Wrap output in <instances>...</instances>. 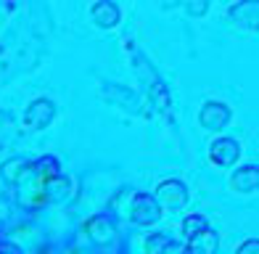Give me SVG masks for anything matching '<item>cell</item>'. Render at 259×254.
Instances as JSON below:
<instances>
[{"label":"cell","instance_id":"obj_1","mask_svg":"<svg viewBox=\"0 0 259 254\" xmlns=\"http://www.w3.org/2000/svg\"><path fill=\"white\" fill-rule=\"evenodd\" d=\"M130 220L138 223V225H154L159 223V217H161V206L154 201V196H148V193H138L133 196V201H130Z\"/></svg>","mask_w":259,"mask_h":254},{"label":"cell","instance_id":"obj_2","mask_svg":"<svg viewBox=\"0 0 259 254\" xmlns=\"http://www.w3.org/2000/svg\"><path fill=\"white\" fill-rule=\"evenodd\" d=\"M56 117V103L51 98H34L29 106H27V114H24V124L29 130H45Z\"/></svg>","mask_w":259,"mask_h":254},{"label":"cell","instance_id":"obj_3","mask_svg":"<svg viewBox=\"0 0 259 254\" xmlns=\"http://www.w3.org/2000/svg\"><path fill=\"white\" fill-rule=\"evenodd\" d=\"M154 201L159 206H167V209H178V206H185V201H188V188L180 180H164L156 186Z\"/></svg>","mask_w":259,"mask_h":254},{"label":"cell","instance_id":"obj_4","mask_svg":"<svg viewBox=\"0 0 259 254\" xmlns=\"http://www.w3.org/2000/svg\"><path fill=\"white\" fill-rule=\"evenodd\" d=\"M230 122V109L220 101H206L204 109L198 111V124L204 130H222Z\"/></svg>","mask_w":259,"mask_h":254},{"label":"cell","instance_id":"obj_5","mask_svg":"<svg viewBox=\"0 0 259 254\" xmlns=\"http://www.w3.org/2000/svg\"><path fill=\"white\" fill-rule=\"evenodd\" d=\"M238 156H241V146L233 138H217L209 148V159L217 167H233L238 161Z\"/></svg>","mask_w":259,"mask_h":254},{"label":"cell","instance_id":"obj_6","mask_svg":"<svg viewBox=\"0 0 259 254\" xmlns=\"http://www.w3.org/2000/svg\"><path fill=\"white\" fill-rule=\"evenodd\" d=\"M85 230H88V236L96 241L98 246L111 244L114 236H116V225H114V217H111V215H98V217H93V220H88Z\"/></svg>","mask_w":259,"mask_h":254},{"label":"cell","instance_id":"obj_7","mask_svg":"<svg viewBox=\"0 0 259 254\" xmlns=\"http://www.w3.org/2000/svg\"><path fill=\"white\" fill-rule=\"evenodd\" d=\"M90 19H93V24L101 27V29H114L119 24V8L114 3H96L90 8Z\"/></svg>","mask_w":259,"mask_h":254},{"label":"cell","instance_id":"obj_8","mask_svg":"<svg viewBox=\"0 0 259 254\" xmlns=\"http://www.w3.org/2000/svg\"><path fill=\"white\" fill-rule=\"evenodd\" d=\"M72 191H74L72 180L64 178V175H56V178H51V180L42 183L45 201H64V199H69V196H72Z\"/></svg>","mask_w":259,"mask_h":254},{"label":"cell","instance_id":"obj_9","mask_svg":"<svg viewBox=\"0 0 259 254\" xmlns=\"http://www.w3.org/2000/svg\"><path fill=\"white\" fill-rule=\"evenodd\" d=\"M29 175H32V161L27 156H14L3 164V178L8 183H14V186H19V183Z\"/></svg>","mask_w":259,"mask_h":254},{"label":"cell","instance_id":"obj_10","mask_svg":"<svg viewBox=\"0 0 259 254\" xmlns=\"http://www.w3.org/2000/svg\"><path fill=\"white\" fill-rule=\"evenodd\" d=\"M256 183H259V178H256L254 164H246L241 170H235L233 178H230V186L235 191H241V193H256Z\"/></svg>","mask_w":259,"mask_h":254},{"label":"cell","instance_id":"obj_11","mask_svg":"<svg viewBox=\"0 0 259 254\" xmlns=\"http://www.w3.org/2000/svg\"><path fill=\"white\" fill-rule=\"evenodd\" d=\"M56 175H61V170H58V159L56 156H40L37 161H32V178H37V180H51Z\"/></svg>","mask_w":259,"mask_h":254},{"label":"cell","instance_id":"obj_12","mask_svg":"<svg viewBox=\"0 0 259 254\" xmlns=\"http://www.w3.org/2000/svg\"><path fill=\"white\" fill-rule=\"evenodd\" d=\"M217 249V236L211 230H204L201 236L188 241V254H214Z\"/></svg>","mask_w":259,"mask_h":254},{"label":"cell","instance_id":"obj_13","mask_svg":"<svg viewBox=\"0 0 259 254\" xmlns=\"http://www.w3.org/2000/svg\"><path fill=\"white\" fill-rule=\"evenodd\" d=\"M233 19H241L246 27H256V3H241L230 8Z\"/></svg>","mask_w":259,"mask_h":254},{"label":"cell","instance_id":"obj_14","mask_svg":"<svg viewBox=\"0 0 259 254\" xmlns=\"http://www.w3.org/2000/svg\"><path fill=\"white\" fill-rule=\"evenodd\" d=\"M204 230H209V225H206V220L201 215H188L185 217V223H183V233H185V238L191 241V238H196V236H201Z\"/></svg>","mask_w":259,"mask_h":254},{"label":"cell","instance_id":"obj_15","mask_svg":"<svg viewBox=\"0 0 259 254\" xmlns=\"http://www.w3.org/2000/svg\"><path fill=\"white\" fill-rule=\"evenodd\" d=\"M167 246H169V241L164 238V236L151 238V241H148V254H164V251H167Z\"/></svg>","mask_w":259,"mask_h":254},{"label":"cell","instance_id":"obj_16","mask_svg":"<svg viewBox=\"0 0 259 254\" xmlns=\"http://www.w3.org/2000/svg\"><path fill=\"white\" fill-rule=\"evenodd\" d=\"M235 254H259V244H256V238L243 241V244L238 246V251H235Z\"/></svg>","mask_w":259,"mask_h":254},{"label":"cell","instance_id":"obj_17","mask_svg":"<svg viewBox=\"0 0 259 254\" xmlns=\"http://www.w3.org/2000/svg\"><path fill=\"white\" fill-rule=\"evenodd\" d=\"M206 11H209L206 3H188V14H191V16H204Z\"/></svg>","mask_w":259,"mask_h":254},{"label":"cell","instance_id":"obj_18","mask_svg":"<svg viewBox=\"0 0 259 254\" xmlns=\"http://www.w3.org/2000/svg\"><path fill=\"white\" fill-rule=\"evenodd\" d=\"M6 217H8V199L0 196V220H6Z\"/></svg>","mask_w":259,"mask_h":254},{"label":"cell","instance_id":"obj_19","mask_svg":"<svg viewBox=\"0 0 259 254\" xmlns=\"http://www.w3.org/2000/svg\"><path fill=\"white\" fill-rule=\"evenodd\" d=\"M0 254H19L16 246H0Z\"/></svg>","mask_w":259,"mask_h":254},{"label":"cell","instance_id":"obj_20","mask_svg":"<svg viewBox=\"0 0 259 254\" xmlns=\"http://www.w3.org/2000/svg\"><path fill=\"white\" fill-rule=\"evenodd\" d=\"M72 254H88V251H82V249H74V251H72Z\"/></svg>","mask_w":259,"mask_h":254}]
</instances>
